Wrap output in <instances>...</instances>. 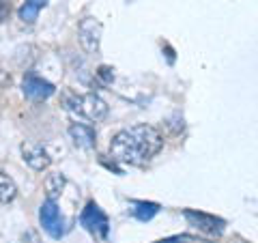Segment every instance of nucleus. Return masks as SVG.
Returning <instances> with one entry per match:
<instances>
[{
	"mask_svg": "<svg viewBox=\"0 0 258 243\" xmlns=\"http://www.w3.org/2000/svg\"><path fill=\"white\" fill-rule=\"evenodd\" d=\"M22 88H24V95L32 101H43V99H47V97H52L56 93L52 82H47V80H43L37 74H32V71H28V74L24 76Z\"/></svg>",
	"mask_w": 258,
	"mask_h": 243,
	"instance_id": "0eeeda50",
	"label": "nucleus"
},
{
	"mask_svg": "<svg viewBox=\"0 0 258 243\" xmlns=\"http://www.w3.org/2000/svg\"><path fill=\"white\" fill-rule=\"evenodd\" d=\"M11 13V3L9 0H0V24H3Z\"/></svg>",
	"mask_w": 258,
	"mask_h": 243,
	"instance_id": "4468645a",
	"label": "nucleus"
},
{
	"mask_svg": "<svg viewBox=\"0 0 258 243\" xmlns=\"http://www.w3.org/2000/svg\"><path fill=\"white\" fill-rule=\"evenodd\" d=\"M183 215H185V220H187L194 226V228H198L200 232H205V234L220 237V234L224 232L226 222L220 220V217L211 215V213H203V211H194V209H185Z\"/></svg>",
	"mask_w": 258,
	"mask_h": 243,
	"instance_id": "39448f33",
	"label": "nucleus"
},
{
	"mask_svg": "<svg viewBox=\"0 0 258 243\" xmlns=\"http://www.w3.org/2000/svg\"><path fill=\"white\" fill-rule=\"evenodd\" d=\"M39 11H41V7L35 5V3H30V0H26V3L20 7V20L26 22V24H32L39 18Z\"/></svg>",
	"mask_w": 258,
	"mask_h": 243,
	"instance_id": "ddd939ff",
	"label": "nucleus"
},
{
	"mask_svg": "<svg viewBox=\"0 0 258 243\" xmlns=\"http://www.w3.org/2000/svg\"><path fill=\"white\" fill-rule=\"evenodd\" d=\"M80 224L84 226V230H88L93 237H99V239H106L110 232L108 215L103 213L99 205H95V202H88L84 207V211L80 213Z\"/></svg>",
	"mask_w": 258,
	"mask_h": 243,
	"instance_id": "7ed1b4c3",
	"label": "nucleus"
},
{
	"mask_svg": "<svg viewBox=\"0 0 258 243\" xmlns=\"http://www.w3.org/2000/svg\"><path fill=\"white\" fill-rule=\"evenodd\" d=\"M191 241V237H187V234H176V237H168V239H161L157 243H187Z\"/></svg>",
	"mask_w": 258,
	"mask_h": 243,
	"instance_id": "2eb2a0df",
	"label": "nucleus"
},
{
	"mask_svg": "<svg viewBox=\"0 0 258 243\" xmlns=\"http://www.w3.org/2000/svg\"><path fill=\"white\" fill-rule=\"evenodd\" d=\"M99 78H103V82H112V69L110 67H101L99 69Z\"/></svg>",
	"mask_w": 258,
	"mask_h": 243,
	"instance_id": "dca6fc26",
	"label": "nucleus"
},
{
	"mask_svg": "<svg viewBox=\"0 0 258 243\" xmlns=\"http://www.w3.org/2000/svg\"><path fill=\"white\" fill-rule=\"evenodd\" d=\"M39 222H41L43 230L54 239H60L67 232V224H64L58 207H56V200H45L41 205V209H39Z\"/></svg>",
	"mask_w": 258,
	"mask_h": 243,
	"instance_id": "20e7f679",
	"label": "nucleus"
},
{
	"mask_svg": "<svg viewBox=\"0 0 258 243\" xmlns=\"http://www.w3.org/2000/svg\"><path fill=\"white\" fill-rule=\"evenodd\" d=\"M30 3H35V5H39V7H41V9H43V7L47 5V0H30Z\"/></svg>",
	"mask_w": 258,
	"mask_h": 243,
	"instance_id": "f3484780",
	"label": "nucleus"
},
{
	"mask_svg": "<svg viewBox=\"0 0 258 243\" xmlns=\"http://www.w3.org/2000/svg\"><path fill=\"white\" fill-rule=\"evenodd\" d=\"M164 147V138H161L159 129L153 125L140 123L120 129L114 134L110 142V155L114 161L129 166H142L151 161Z\"/></svg>",
	"mask_w": 258,
	"mask_h": 243,
	"instance_id": "f257e3e1",
	"label": "nucleus"
},
{
	"mask_svg": "<svg viewBox=\"0 0 258 243\" xmlns=\"http://www.w3.org/2000/svg\"><path fill=\"white\" fill-rule=\"evenodd\" d=\"M15 198H18V185L13 183L9 174L0 170V205H9Z\"/></svg>",
	"mask_w": 258,
	"mask_h": 243,
	"instance_id": "9b49d317",
	"label": "nucleus"
},
{
	"mask_svg": "<svg viewBox=\"0 0 258 243\" xmlns=\"http://www.w3.org/2000/svg\"><path fill=\"white\" fill-rule=\"evenodd\" d=\"M62 106L74 116L88 120V123H99V120H103L108 116V103L95 93L78 95V93L64 91L62 93Z\"/></svg>",
	"mask_w": 258,
	"mask_h": 243,
	"instance_id": "f03ea898",
	"label": "nucleus"
},
{
	"mask_svg": "<svg viewBox=\"0 0 258 243\" xmlns=\"http://www.w3.org/2000/svg\"><path fill=\"white\" fill-rule=\"evenodd\" d=\"M22 157L32 170H45L52 164L50 153H47L43 144H39V142H24L22 144Z\"/></svg>",
	"mask_w": 258,
	"mask_h": 243,
	"instance_id": "6e6552de",
	"label": "nucleus"
},
{
	"mask_svg": "<svg viewBox=\"0 0 258 243\" xmlns=\"http://www.w3.org/2000/svg\"><path fill=\"white\" fill-rule=\"evenodd\" d=\"M69 136H71V140H74L76 147H80V149H95V144H97L95 129L91 125L71 123L69 125Z\"/></svg>",
	"mask_w": 258,
	"mask_h": 243,
	"instance_id": "1a4fd4ad",
	"label": "nucleus"
},
{
	"mask_svg": "<svg viewBox=\"0 0 258 243\" xmlns=\"http://www.w3.org/2000/svg\"><path fill=\"white\" fill-rule=\"evenodd\" d=\"M129 211H132V215L136 217V220L149 222L159 213V205L157 202H147V200H134Z\"/></svg>",
	"mask_w": 258,
	"mask_h": 243,
	"instance_id": "9d476101",
	"label": "nucleus"
},
{
	"mask_svg": "<svg viewBox=\"0 0 258 243\" xmlns=\"http://www.w3.org/2000/svg\"><path fill=\"white\" fill-rule=\"evenodd\" d=\"M64 176L60 172H56V174H50L45 179V192H47V200H56L62 194V188H64Z\"/></svg>",
	"mask_w": 258,
	"mask_h": 243,
	"instance_id": "f8f14e48",
	"label": "nucleus"
},
{
	"mask_svg": "<svg viewBox=\"0 0 258 243\" xmlns=\"http://www.w3.org/2000/svg\"><path fill=\"white\" fill-rule=\"evenodd\" d=\"M78 37L88 54H97L101 45V24L95 18H84L78 26Z\"/></svg>",
	"mask_w": 258,
	"mask_h": 243,
	"instance_id": "423d86ee",
	"label": "nucleus"
}]
</instances>
